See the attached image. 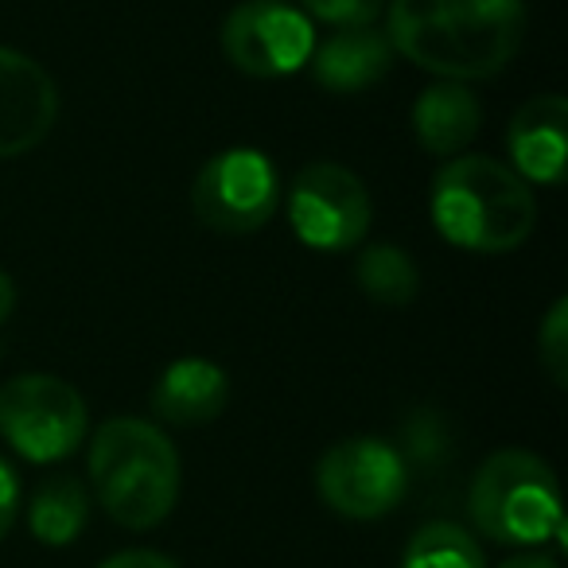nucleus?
Returning <instances> with one entry per match:
<instances>
[{"mask_svg": "<svg viewBox=\"0 0 568 568\" xmlns=\"http://www.w3.org/2000/svg\"><path fill=\"white\" fill-rule=\"evenodd\" d=\"M483 105L467 82H433L413 102V136L425 152L440 160L464 156L467 144L479 136Z\"/></svg>", "mask_w": 568, "mask_h": 568, "instance_id": "14", "label": "nucleus"}, {"mask_svg": "<svg viewBox=\"0 0 568 568\" xmlns=\"http://www.w3.org/2000/svg\"><path fill=\"white\" fill-rule=\"evenodd\" d=\"M436 234L467 253H510L537 226V199L514 168L490 156H452L428 195Z\"/></svg>", "mask_w": 568, "mask_h": 568, "instance_id": "2", "label": "nucleus"}, {"mask_svg": "<svg viewBox=\"0 0 568 568\" xmlns=\"http://www.w3.org/2000/svg\"><path fill=\"white\" fill-rule=\"evenodd\" d=\"M98 568H180V565L156 549H121L113 557H105Z\"/></svg>", "mask_w": 568, "mask_h": 568, "instance_id": "21", "label": "nucleus"}, {"mask_svg": "<svg viewBox=\"0 0 568 568\" xmlns=\"http://www.w3.org/2000/svg\"><path fill=\"white\" fill-rule=\"evenodd\" d=\"M230 402V378L219 363L211 358H175L172 366H164V374L152 386V413L168 425L195 428L211 425Z\"/></svg>", "mask_w": 568, "mask_h": 568, "instance_id": "13", "label": "nucleus"}, {"mask_svg": "<svg viewBox=\"0 0 568 568\" xmlns=\"http://www.w3.org/2000/svg\"><path fill=\"white\" fill-rule=\"evenodd\" d=\"M90 521V490L74 475H51L28 503V529L36 541L63 549L82 537Z\"/></svg>", "mask_w": 568, "mask_h": 568, "instance_id": "15", "label": "nucleus"}, {"mask_svg": "<svg viewBox=\"0 0 568 568\" xmlns=\"http://www.w3.org/2000/svg\"><path fill=\"white\" fill-rule=\"evenodd\" d=\"M12 308H17V284H12V276L0 268V324L12 316Z\"/></svg>", "mask_w": 568, "mask_h": 568, "instance_id": "23", "label": "nucleus"}, {"mask_svg": "<svg viewBox=\"0 0 568 568\" xmlns=\"http://www.w3.org/2000/svg\"><path fill=\"white\" fill-rule=\"evenodd\" d=\"M355 281L374 304L382 308H409L420 293L417 261L394 242H374L358 253Z\"/></svg>", "mask_w": 568, "mask_h": 568, "instance_id": "16", "label": "nucleus"}, {"mask_svg": "<svg viewBox=\"0 0 568 568\" xmlns=\"http://www.w3.org/2000/svg\"><path fill=\"white\" fill-rule=\"evenodd\" d=\"M316 490L339 518L378 521L409 495V464L378 436H351L320 456Z\"/></svg>", "mask_w": 568, "mask_h": 568, "instance_id": "6", "label": "nucleus"}, {"mask_svg": "<svg viewBox=\"0 0 568 568\" xmlns=\"http://www.w3.org/2000/svg\"><path fill=\"white\" fill-rule=\"evenodd\" d=\"M402 568H487L475 534L456 521H428L409 537L402 552Z\"/></svg>", "mask_w": 568, "mask_h": 568, "instance_id": "17", "label": "nucleus"}, {"mask_svg": "<svg viewBox=\"0 0 568 568\" xmlns=\"http://www.w3.org/2000/svg\"><path fill=\"white\" fill-rule=\"evenodd\" d=\"M191 206L214 234H253L281 206V172L265 152L226 149L195 175Z\"/></svg>", "mask_w": 568, "mask_h": 568, "instance_id": "7", "label": "nucleus"}, {"mask_svg": "<svg viewBox=\"0 0 568 568\" xmlns=\"http://www.w3.org/2000/svg\"><path fill=\"white\" fill-rule=\"evenodd\" d=\"M371 191L343 164H308L288 187V222L308 250H355L371 234Z\"/></svg>", "mask_w": 568, "mask_h": 568, "instance_id": "8", "label": "nucleus"}, {"mask_svg": "<svg viewBox=\"0 0 568 568\" xmlns=\"http://www.w3.org/2000/svg\"><path fill=\"white\" fill-rule=\"evenodd\" d=\"M382 4L386 0H301V12L312 24H332L339 28H371L382 17Z\"/></svg>", "mask_w": 568, "mask_h": 568, "instance_id": "19", "label": "nucleus"}, {"mask_svg": "<svg viewBox=\"0 0 568 568\" xmlns=\"http://www.w3.org/2000/svg\"><path fill=\"white\" fill-rule=\"evenodd\" d=\"M87 471L102 510L136 534L156 529L180 503V452L152 420H105L90 436Z\"/></svg>", "mask_w": 568, "mask_h": 568, "instance_id": "3", "label": "nucleus"}, {"mask_svg": "<svg viewBox=\"0 0 568 568\" xmlns=\"http://www.w3.org/2000/svg\"><path fill=\"white\" fill-rule=\"evenodd\" d=\"M514 175L537 187H560L565 183L568 156V102L560 94H537L510 118L506 129Z\"/></svg>", "mask_w": 568, "mask_h": 568, "instance_id": "11", "label": "nucleus"}, {"mask_svg": "<svg viewBox=\"0 0 568 568\" xmlns=\"http://www.w3.org/2000/svg\"><path fill=\"white\" fill-rule=\"evenodd\" d=\"M467 514L487 541L541 549L565 541V506L552 467L537 452L503 448L479 464L467 495Z\"/></svg>", "mask_w": 568, "mask_h": 568, "instance_id": "4", "label": "nucleus"}, {"mask_svg": "<svg viewBox=\"0 0 568 568\" xmlns=\"http://www.w3.org/2000/svg\"><path fill=\"white\" fill-rule=\"evenodd\" d=\"M90 433L82 394L55 374H17L0 386V436L28 464L74 456Z\"/></svg>", "mask_w": 568, "mask_h": 568, "instance_id": "5", "label": "nucleus"}, {"mask_svg": "<svg viewBox=\"0 0 568 568\" xmlns=\"http://www.w3.org/2000/svg\"><path fill=\"white\" fill-rule=\"evenodd\" d=\"M316 24L288 0H242L222 20V55L250 79H284L308 67Z\"/></svg>", "mask_w": 568, "mask_h": 568, "instance_id": "9", "label": "nucleus"}, {"mask_svg": "<svg viewBox=\"0 0 568 568\" xmlns=\"http://www.w3.org/2000/svg\"><path fill=\"white\" fill-rule=\"evenodd\" d=\"M537 358L549 371L552 386L565 389L568 382V301H552V308L545 312L541 332H537Z\"/></svg>", "mask_w": 568, "mask_h": 568, "instance_id": "18", "label": "nucleus"}, {"mask_svg": "<svg viewBox=\"0 0 568 568\" xmlns=\"http://www.w3.org/2000/svg\"><path fill=\"white\" fill-rule=\"evenodd\" d=\"M59 90L24 51L0 48V160L24 156L55 129Z\"/></svg>", "mask_w": 568, "mask_h": 568, "instance_id": "10", "label": "nucleus"}, {"mask_svg": "<svg viewBox=\"0 0 568 568\" xmlns=\"http://www.w3.org/2000/svg\"><path fill=\"white\" fill-rule=\"evenodd\" d=\"M17 514H20V479L9 459H0V541L9 537Z\"/></svg>", "mask_w": 568, "mask_h": 568, "instance_id": "20", "label": "nucleus"}, {"mask_svg": "<svg viewBox=\"0 0 568 568\" xmlns=\"http://www.w3.org/2000/svg\"><path fill=\"white\" fill-rule=\"evenodd\" d=\"M394 59L397 51L382 28H339L316 43L308 71L332 94H363L394 71Z\"/></svg>", "mask_w": 568, "mask_h": 568, "instance_id": "12", "label": "nucleus"}, {"mask_svg": "<svg viewBox=\"0 0 568 568\" xmlns=\"http://www.w3.org/2000/svg\"><path fill=\"white\" fill-rule=\"evenodd\" d=\"M498 568H560V565L549 557V552H541V549H526V552H518V557L503 560V565H498Z\"/></svg>", "mask_w": 568, "mask_h": 568, "instance_id": "22", "label": "nucleus"}, {"mask_svg": "<svg viewBox=\"0 0 568 568\" xmlns=\"http://www.w3.org/2000/svg\"><path fill=\"white\" fill-rule=\"evenodd\" d=\"M386 36L397 59L444 82L495 79L521 48L526 0H389Z\"/></svg>", "mask_w": 568, "mask_h": 568, "instance_id": "1", "label": "nucleus"}]
</instances>
